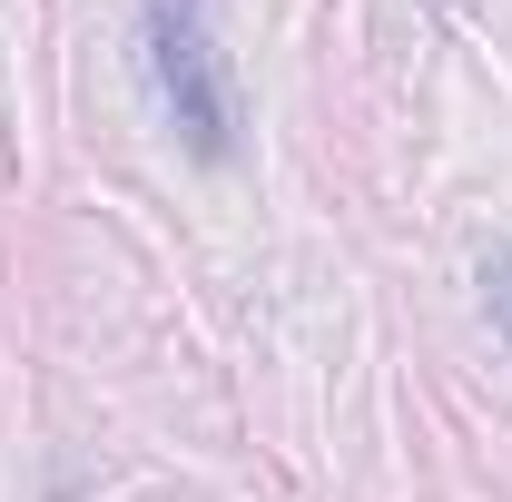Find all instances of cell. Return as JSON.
I'll list each match as a JSON object with an SVG mask.
<instances>
[{"label": "cell", "mask_w": 512, "mask_h": 502, "mask_svg": "<svg viewBox=\"0 0 512 502\" xmlns=\"http://www.w3.org/2000/svg\"><path fill=\"white\" fill-rule=\"evenodd\" d=\"M148 69H158V99L197 158H227L237 148V79L217 60V30H207V0H148Z\"/></svg>", "instance_id": "6da1fadb"}, {"label": "cell", "mask_w": 512, "mask_h": 502, "mask_svg": "<svg viewBox=\"0 0 512 502\" xmlns=\"http://www.w3.org/2000/svg\"><path fill=\"white\" fill-rule=\"evenodd\" d=\"M483 286H493V315H503V335H512V247L493 256V276H483Z\"/></svg>", "instance_id": "7a4b0ae2"}]
</instances>
